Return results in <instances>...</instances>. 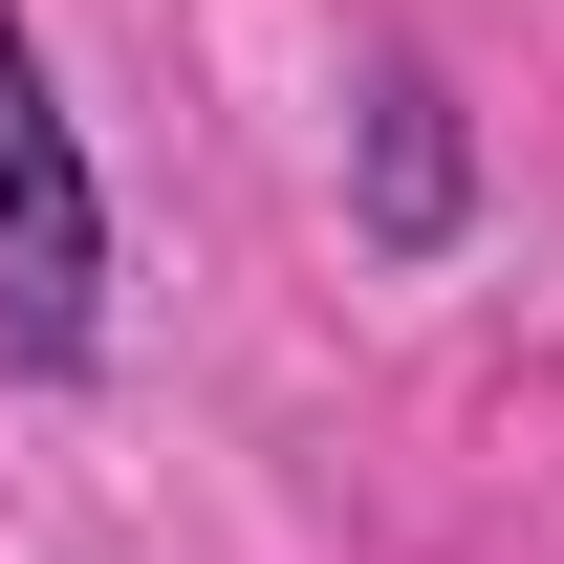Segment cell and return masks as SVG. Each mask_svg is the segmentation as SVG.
Returning <instances> with one entry per match:
<instances>
[{
	"label": "cell",
	"mask_w": 564,
	"mask_h": 564,
	"mask_svg": "<svg viewBox=\"0 0 564 564\" xmlns=\"http://www.w3.org/2000/svg\"><path fill=\"white\" fill-rule=\"evenodd\" d=\"M87 282H109V196H87L66 109H44V44H22V0H0V348L66 369L87 348Z\"/></svg>",
	"instance_id": "1"
},
{
	"label": "cell",
	"mask_w": 564,
	"mask_h": 564,
	"mask_svg": "<svg viewBox=\"0 0 564 564\" xmlns=\"http://www.w3.org/2000/svg\"><path fill=\"white\" fill-rule=\"evenodd\" d=\"M434 196H456V152H434V87H391V239H434Z\"/></svg>",
	"instance_id": "2"
}]
</instances>
